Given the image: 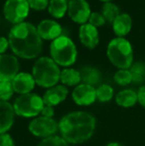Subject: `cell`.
<instances>
[{
	"label": "cell",
	"instance_id": "cell-15",
	"mask_svg": "<svg viewBox=\"0 0 145 146\" xmlns=\"http://www.w3.org/2000/svg\"><path fill=\"white\" fill-rule=\"evenodd\" d=\"M79 37L81 44L89 49H95L99 42V35L97 27L85 23L79 27Z\"/></svg>",
	"mask_w": 145,
	"mask_h": 146
},
{
	"label": "cell",
	"instance_id": "cell-29",
	"mask_svg": "<svg viewBox=\"0 0 145 146\" xmlns=\"http://www.w3.org/2000/svg\"><path fill=\"white\" fill-rule=\"evenodd\" d=\"M29 7L36 11H41V10L46 9L49 6L50 0H27Z\"/></svg>",
	"mask_w": 145,
	"mask_h": 146
},
{
	"label": "cell",
	"instance_id": "cell-35",
	"mask_svg": "<svg viewBox=\"0 0 145 146\" xmlns=\"http://www.w3.org/2000/svg\"><path fill=\"white\" fill-rule=\"evenodd\" d=\"M101 1H103L105 3H107V2H111V0H101Z\"/></svg>",
	"mask_w": 145,
	"mask_h": 146
},
{
	"label": "cell",
	"instance_id": "cell-10",
	"mask_svg": "<svg viewBox=\"0 0 145 146\" xmlns=\"http://www.w3.org/2000/svg\"><path fill=\"white\" fill-rule=\"evenodd\" d=\"M19 73V62L16 56L0 55V82H11Z\"/></svg>",
	"mask_w": 145,
	"mask_h": 146
},
{
	"label": "cell",
	"instance_id": "cell-1",
	"mask_svg": "<svg viewBox=\"0 0 145 146\" xmlns=\"http://www.w3.org/2000/svg\"><path fill=\"white\" fill-rule=\"evenodd\" d=\"M97 120L91 113L83 110L66 114L59 121L61 136L68 143L79 144L91 138L95 130Z\"/></svg>",
	"mask_w": 145,
	"mask_h": 146
},
{
	"label": "cell",
	"instance_id": "cell-20",
	"mask_svg": "<svg viewBox=\"0 0 145 146\" xmlns=\"http://www.w3.org/2000/svg\"><path fill=\"white\" fill-rule=\"evenodd\" d=\"M81 78L83 84L89 85L91 87L99 85L101 81V75L99 71L93 67H85L81 70Z\"/></svg>",
	"mask_w": 145,
	"mask_h": 146
},
{
	"label": "cell",
	"instance_id": "cell-28",
	"mask_svg": "<svg viewBox=\"0 0 145 146\" xmlns=\"http://www.w3.org/2000/svg\"><path fill=\"white\" fill-rule=\"evenodd\" d=\"M105 19L103 17V15L101 13H99V12H93L89 16V23L91 24L95 27H101V26H103L105 24Z\"/></svg>",
	"mask_w": 145,
	"mask_h": 146
},
{
	"label": "cell",
	"instance_id": "cell-12",
	"mask_svg": "<svg viewBox=\"0 0 145 146\" xmlns=\"http://www.w3.org/2000/svg\"><path fill=\"white\" fill-rule=\"evenodd\" d=\"M69 94V90L66 86L64 85H57L53 88H50L45 92L43 98V102H44L45 106H57L66 100L67 96Z\"/></svg>",
	"mask_w": 145,
	"mask_h": 146
},
{
	"label": "cell",
	"instance_id": "cell-27",
	"mask_svg": "<svg viewBox=\"0 0 145 146\" xmlns=\"http://www.w3.org/2000/svg\"><path fill=\"white\" fill-rule=\"evenodd\" d=\"M37 146H69V143L62 136H54L43 138Z\"/></svg>",
	"mask_w": 145,
	"mask_h": 146
},
{
	"label": "cell",
	"instance_id": "cell-8",
	"mask_svg": "<svg viewBox=\"0 0 145 146\" xmlns=\"http://www.w3.org/2000/svg\"><path fill=\"white\" fill-rule=\"evenodd\" d=\"M29 10L27 0H7L3 8L5 18L15 25L24 22L29 14Z\"/></svg>",
	"mask_w": 145,
	"mask_h": 146
},
{
	"label": "cell",
	"instance_id": "cell-4",
	"mask_svg": "<svg viewBox=\"0 0 145 146\" xmlns=\"http://www.w3.org/2000/svg\"><path fill=\"white\" fill-rule=\"evenodd\" d=\"M107 58L110 63L119 70H128L133 63V49L125 38H114L107 49Z\"/></svg>",
	"mask_w": 145,
	"mask_h": 146
},
{
	"label": "cell",
	"instance_id": "cell-18",
	"mask_svg": "<svg viewBox=\"0 0 145 146\" xmlns=\"http://www.w3.org/2000/svg\"><path fill=\"white\" fill-rule=\"evenodd\" d=\"M115 102L121 108H132L138 102L137 92H134L133 90H130V88L120 90L115 96Z\"/></svg>",
	"mask_w": 145,
	"mask_h": 146
},
{
	"label": "cell",
	"instance_id": "cell-17",
	"mask_svg": "<svg viewBox=\"0 0 145 146\" xmlns=\"http://www.w3.org/2000/svg\"><path fill=\"white\" fill-rule=\"evenodd\" d=\"M132 19L127 13L119 14L112 23L113 32L118 38H123L131 31Z\"/></svg>",
	"mask_w": 145,
	"mask_h": 146
},
{
	"label": "cell",
	"instance_id": "cell-25",
	"mask_svg": "<svg viewBox=\"0 0 145 146\" xmlns=\"http://www.w3.org/2000/svg\"><path fill=\"white\" fill-rule=\"evenodd\" d=\"M113 80L119 86H127L132 83V76L129 70H118L114 74Z\"/></svg>",
	"mask_w": 145,
	"mask_h": 146
},
{
	"label": "cell",
	"instance_id": "cell-11",
	"mask_svg": "<svg viewBox=\"0 0 145 146\" xmlns=\"http://www.w3.org/2000/svg\"><path fill=\"white\" fill-rule=\"evenodd\" d=\"M72 98L75 104L87 106L97 100V88L85 84H79L72 92Z\"/></svg>",
	"mask_w": 145,
	"mask_h": 146
},
{
	"label": "cell",
	"instance_id": "cell-5",
	"mask_svg": "<svg viewBox=\"0 0 145 146\" xmlns=\"http://www.w3.org/2000/svg\"><path fill=\"white\" fill-rule=\"evenodd\" d=\"M51 58L58 66L68 68L77 61V51L71 38L62 35L52 41L50 46Z\"/></svg>",
	"mask_w": 145,
	"mask_h": 146
},
{
	"label": "cell",
	"instance_id": "cell-13",
	"mask_svg": "<svg viewBox=\"0 0 145 146\" xmlns=\"http://www.w3.org/2000/svg\"><path fill=\"white\" fill-rule=\"evenodd\" d=\"M37 31L42 39L52 41L61 37L63 33L62 26L56 21L50 19H45L41 21L37 26Z\"/></svg>",
	"mask_w": 145,
	"mask_h": 146
},
{
	"label": "cell",
	"instance_id": "cell-22",
	"mask_svg": "<svg viewBox=\"0 0 145 146\" xmlns=\"http://www.w3.org/2000/svg\"><path fill=\"white\" fill-rule=\"evenodd\" d=\"M101 14L105 17V21L109 23H113V21L119 15V8L117 5H115L112 2H107L103 4V9H101Z\"/></svg>",
	"mask_w": 145,
	"mask_h": 146
},
{
	"label": "cell",
	"instance_id": "cell-21",
	"mask_svg": "<svg viewBox=\"0 0 145 146\" xmlns=\"http://www.w3.org/2000/svg\"><path fill=\"white\" fill-rule=\"evenodd\" d=\"M68 3L67 0H50L48 6V11L54 18L60 19L68 12Z\"/></svg>",
	"mask_w": 145,
	"mask_h": 146
},
{
	"label": "cell",
	"instance_id": "cell-26",
	"mask_svg": "<svg viewBox=\"0 0 145 146\" xmlns=\"http://www.w3.org/2000/svg\"><path fill=\"white\" fill-rule=\"evenodd\" d=\"M14 92L12 82H0V102H8Z\"/></svg>",
	"mask_w": 145,
	"mask_h": 146
},
{
	"label": "cell",
	"instance_id": "cell-24",
	"mask_svg": "<svg viewBox=\"0 0 145 146\" xmlns=\"http://www.w3.org/2000/svg\"><path fill=\"white\" fill-rule=\"evenodd\" d=\"M113 88L109 85L103 84L97 88V100L101 102H107L113 98Z\"/></svg>",
	"mask_w": 145,
	"mask_h": 146
},
{
	"label": "cell",
	"instance_id": "cell-30",
	"mask_svg": "<svg viewBox=\"0 0 145 146\" xmlns=\"http://www.w3.org/2000/svg\"><path fill=\"white\" fill-rule=\"evenodd\" d=\"M0 146H15V141L9 133L0 134Z\"/></svg>",
	"mask_w": 145,
	"mask_h": 146
},
{
	"label": "cell",
	"instance_id": "cell-34",
	"mask_svg": "<svg viewBox=\"0 0 145 146\" xmlns=\"http://www.w3.org/2000/svg\"><path fill=\"white\" fill-rule=\"evenodd\" d=\"M105 146H124V145L120 144V143H118V142H110V143L107 144Z\"/></svg>",
	"mask_w": 145,
	"mask_h": 146
},
{
	"label": "cell",
	"instance_id": "cell-9",
	"mask_svg": "<svg viewBox=\"0 0 145 146\" xmlns=\"http://www.w3.org/2000/svg\"><path fill=\"white\" fill-rule=\"evenodd\" d=\"M68 14L73 22L83 25L89 19L91 7L87 0H70L68 3Z\"/></svg>",
	"mask_w": 145,
	"mask_h": 146
},
{
	"label": "cell",
	"instance_id": "cell-2",
	"mask_svg": "<svg viewBox=\"0 0 145 146\" xmlns=\"http://www.w3.org/2000/svg\"><path fill=\"white\" fill-rule=\"evenodd\" d=\"M9 46L12 52L22 59H34L43 50L42 38L37 27L27 22L16 24L9 32Z\"/></svg>",
	"mask_w": 145,
	"mask_h": 146
},
{
	"label": "cell",
	"instance_id": "cell-14",
	"mask_svg": "<svg viewBox=\"0 0 145 146\" xmlns=\"http://www.w3.org/2000/svg\"><path fill=\"white\" fill-rule=\"evenodd\" d=\"M14 92L19 94H26L32 92L36 86V82L34 80L32 74L29 73H18L17 76L12 80Z\"/></svg>",
	"mask_w": 145,
	"mask_h": 146
},
{
	"label": "cell",
	"instance_id": "cell-3",
	"mask_svg": "<svg viewBox=\"0 0 145 146\" xmlns=\"http://www.w3.org/2000/svg\"><path fill=\"white\" fill-rule=\"evenodd\" d=\"M32 76L36 85L41 88H50L57 86L60 82L61 70L52 58L41 57L34 64Z\"/></svg>",
	"mask_w": 145,
	"mask_h": 146
},
{
	"label": "cell",
	"instance_id": "cell-7",
	"mask_svg": "<svg viewBox=\"0 0 145 146\" xmlns=\"http://www.w3.org/2000/svg\"><path fill=\"white\" fill-rule=\"evenodd\" d=\"M29 131L36 137L47 138L54 136L59 131V123L54 118L45 116H37L30 121L28 125Z\"/></svg>",
	"mask_w": 145,
	"mask_h": 146
},
{
	"label": "cell",
	"instance_id": "cell-31",
	"mask_svg": "<svg viewBox=\"0 0 145 146\" xmlns=\"http://www.w3.org/2000/svg\"><path fill=\"white\" fill-rule=\"evenodd\" d=\"M41 115L45 117H49V118H53V116L55 115L54 108L50 106H44L42 111H41Z\"/></svg>",
	"mask_w": 145,
	"mask_h": 146
},
{
	"label": "cell",
	"instance_id": "cell-16",
	"mask_svg": "<svg viewBox=\"0 0 145 146\" xmlns=\"http://www.w3.org/2000/svg\"><path fill=\"white\" fill-rule=\"evenodd\" d=\"M13 106L9 102H0V134L7 133L14 123Z\"/></svg>",
	"mask_w": 145,
	"mask_h": 146
},
{
	"label": "cell",
	"instance_id": "cell-6",
	"mask_svg": "<svg viewBox=\"0 0 145 146\" xmlns=\"http://www.w3.org/2000/svg\"><path fill=\"white\" fill-rule=\"evenodd\" d=\"M12 106L16 115L25 118H35L39 116V114H41L45 104L42 96L34 92H30L26 94H20L18 98H16Z\"/></svg>",
	"mask_w": 145,
	"mask_h": 146
},
{
	"label": "cell",
	"instance_id": "cell-19",
	"mask_svg": "<svg viewBox=\"0 0 145 146\" xmlns=\"http://www.w3.org/2000/svg\"><path fill=\"white\" fill-rule=\"evenodd\" d=\"M60 82L66 87H77L81 84V73L72 68H66L61 71Z\"/></svg>",
	"mask_w": 145,
	"mask_h": 146
},
{
	"label": "cell",
	"instance_id": "cell-33",
	"mask_svg": "<svg viewBox=\"0 0 145 146\" xmlns=\"http://www.w3.org/2000/svg\"><path fill=\"white\" fill-rule=\"evenodd\" d=\"M9 46V41L5 37H0V55L5 54Z\"/></svg>",
	"mask_w": 145,
	"mask_h": 146
},
{
	"label": "cell",
	"instance_id": "cell-23",
	"mask_svg": "<svg viewBox=\"0 0 145 146\" xmlns=\"http://www.w3.org/2000/svg\"><path fill=\"white\" fill-rule=\"evenodd\" d=\"M132 82L135 84H142L145 82V64L142 62L134 64L130 67Z\"/></svg>",
	"mask_w": 145,
	"mask_h": 146
},
{
	"label": "cell",
	"instance_id": "cell-32",
	"mask_svg": "<svg viewBox=\"0 0 145 146\" xmlns=\"http://www.w3.org/2000/svg\"><path fill=\"white\" fill-rule=\"evenodd\" d=\"M137 98H138V102L140 104V106H142L145 108V86H142V87L138 90Z\"/></svg>",
	"mask_w": 145,
	"mask_h": 146
}]
</instances>
